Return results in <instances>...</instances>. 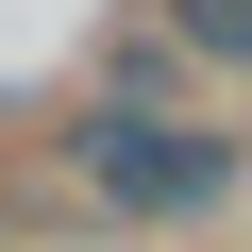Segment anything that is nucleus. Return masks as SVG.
I'll list each match as a JSON object with an SVG mask.
<instances>
[{
    "label": "nucleus",
    "mask_w": 252,
    "mask_h": 252,
    "mask_svg": "<svg viewBox=\"0 0 252 252\" xmlns=\"http://www.w3.org/2000/svg\"><path fill=\"white\" fill-rule=\"evenodd\" d=\"M84 185H101L118 219H202V202L235 185V152L202 135V118H168V101H101V118H84Z\"/></svg>",
    "instance_id": "obj_1"
},
{
    "label": "nucleus",
    "mask_w": 252,
    "mask_h": 252,
    "mask_svg": "<svg viewBox=\"0 0 252 252\" xmlns=\"http://www.w3.org/2000/svg\"><path fill=\"white\" fill-rule=\"evenodd\" d=\"M168 34H185L202 67H252V0H168Z\"/></svg>",
    "instance_id": "obj_2"
}]
</instances>
